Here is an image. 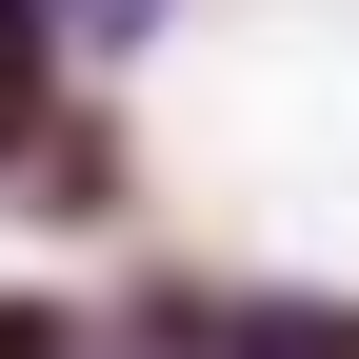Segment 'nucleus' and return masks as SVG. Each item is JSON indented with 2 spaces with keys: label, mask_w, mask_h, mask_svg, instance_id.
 <instances>
[{
  "label": "nucleus",
  "mask_w": 359,
  "mask_h": 359,
  "mask_svg": "<svg viewBox=\"0 0 359 359\" xmlns=\"http://www.w3.org/2000/svg\"><path fill=\"white\" fill-rule=\"evenodd\" d=\"M0 359H80V320H40V299H20V320H0Z\"/></svg>",
  "instance_id": "f03ea898"
},
{
  "label": "nucleus",
  "mask_w": 359,
  "mask_h": 359,
  "mask_svg": "<svg viewBox=\"0 0 359 359\" xmlns=\"http://www.w3.org/2000/svg\"><path fill=\"white\" fill-rule=\"evenodd\" d=\"M20 20H40V40H80V60H140V40H160V0H20Z\"/></svg>",
  "instance_id": "f257e3e1"
}]
</instances>
